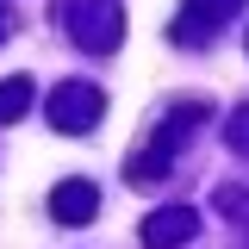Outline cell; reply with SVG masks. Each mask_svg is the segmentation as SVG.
<instances>
[{"instance_id":"obj_1","label":"cell","mask_w":249,"mask_h":249,"mask_svg":"<svg viewBox=\"0 0 249 249\" xmlns=\"http://www.w3.org/2000/svg\"><path fill=\"white\" fill-rule=\"evenodd\" d=\"M69 37L81 50H119V37H124L119 0H69Z\"/></svg>"},{"instance_id":"obj_2","label":"cell","mask_w":249,"mask_h":249,"mask_svg":"<svg viewBox=\"0 0 249 249\" xmlns=\"http://www.w3.org/2000/svg\"><path fill=\"white\" fill-rule=\"evenodd\" d=\"M100 112H106V93L93 88V81H62V88H50V124L69 131V137L93 131Z\"/></svg>"},{"instance_id":"obj_6","label":"cell","mask_w":249,"mask_h":249,"mask_svg":"<svg viewBox=\"0 0 249 249\" xmlns=\"http://www.w3.org/2000/svg\"><path fill=\"white\" fill-rule=\"evenodd\" d=\"M25 106H31V81H25V75H13V81L0 88V124H13Z\"/></svg>"},{"instance_id":"obj_5","label":"cell","mask_w":249,"mask_h":249,"mask_svg":"<svg viewBox=\"0 0 249 249\" xmlns=\"http://www.w3.org/2000/svg\"><path fill=\"white\" fill-rule=\"evenodd\" d=\"M237 6H243V0H187V13L175 19V44H193V37L206 44L212 25L224 19V13H237Z\"/></svg>"},{"instance_id":"obj_4","label":"cell","mask_w":249,"mask_h":249,"mask_svg":"<svg viewBox=\"0 0 249 249\" xmlns=\"http://www.w3.org/2000/svg\"><path fill=\"white\" fill-rule=\"evenodd\" d=\"M93 212H100V187L93 181H62L56 193H50V218H56V224H88Z\"/></svg>"},{"instance_id":"obj_7","label":"cell","mask_w":249,"mask_h":249,"mask_svg":"<svg viewBox=\"0 0 249 249\" xmlns=\"http://www.w3.org/2000/svg\"><path fill=\"white\" fill-rule=\"evenodd\" d=\"M231 150L249 156V106H237V119H231Z\"/></svg>"},{"instance_id":"obj_8","label":"cell","mask_w":249,"mask_h":249,"mask_svg":"<svg viewBox=\"0 0 249 249\" xmlns=\"http://www.w3.org/2000/svg\"><path fill=\"white\" fill-rule=\"evenodd\" d=\"M6 25H13V19H6V6H0V37H6Z\"/></svg>"},{"instance_id":"obj_3","label":"cell","mask_w":249,"mask_h":249,"mask_svg":"<svg viewBox=\"0 0 249 249\" xmlns=\"http://www.w3.org/2000/svg\"><path fill=\"white\" fill-rule=\"evenodd\" d=\"M193 237H199V212L193 206H162V212L143 218V243L150 249H181Z\"/></svg>"}]
</instances>
